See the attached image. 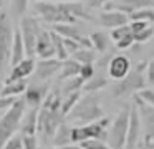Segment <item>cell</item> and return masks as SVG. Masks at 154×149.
Listing matches in <instances>:
<instances>
[{"label": "cell", "mask_w": 154, "mask_h": 149, "mask_svg": "<svg viewBox=\"0 0 154 149\" xmlns=\"http://www.w3.org/2000/svg\"><path fill=\"white\" fill-rule=\"evenodd\" d=\"M108 85H109V78H108L106 73H104V75L94 73L93 78L88 79V81L83 85V88H81V93H96V91H100V89L106 88Z\"/></svg>", "instance_id": "22"}, {"label": "cell", "mask_w": 154, "mask_h": 149, "mask_svg": "<svg viewBox=\"0 0 154 149\" xmlns=\"http://www.w3.org/2000/svg\"><path fill=\"white\" fill-rule=\"evenodd\" d=\"M129 106L123 104L116 118L109 123L108 128V139L106 142L111 149H123L126 142V132H128V123H129Z\"/></svg>", "instance_id": "5"}, {"label": "cell", "mask_w": 154, "mask_h": 149, "mask_svg": "<svg viewBox=\"0 0 154 149\" xmlns=\"http://www.w3.org/2000/svg\"><path fill=\"white\" fill-rule=\"evenodd\" d=\"M25 46H23V42H22V36H20V32L14 30V38H12V48H10V60H8V65L14 66L17 65L18 61L25 58Z\"/></svg>", "instance_id": "19"}, {"label": "cell", "mask_w": 154, "mask_h": 149, "mask_svg": "<svg viewBox=\"0 0 154 149\" xmlns=\"http://www.w3.org/2000/svg\"><path fill=\"white\" fill-rule=\"evenodd\" d=\"M103 116H104V111H103V106H101L100 96L96 93H81L78 103L73 106V109L68 113L65 119L86 124V123L96 121Z\"/></svg>", "instance_id": "2"}, {"label": "cell", "mask_w": 154, "mask_h": 149, "mask_svg": "<svg viewBox=\"0 0 154 149\" xmlns=\"http://www.w3.org/2000/svg\"><path fill=\"white\" fill-rule=\"evenodd\" d=\"M88 38H90V42H91V48H93L96 53H101V55H103V53L108 51V48H109V42H111V38H109L108 33L96 30V32L90 33Z\"/></svg>", "instance_id": "20"}, {"label": "cell", "mask_w": 154, "mask_h": 149, "mask_svg": "<svg viewBox=\"0 0 154 149\" xmlns=\"http://www.w3.org/2000/svg\"><path fill=\"white\" fill-rule=\"evenodd\" d=\"M35 2H40V0H35Z\"/></svg>", "instance_id": "45"}, {"label": "cell", "mask_w": 154, "mask_h": 149, "mask_svg": "<svg viewBox=\"0 0 154 149\" xmlns=\"http://www.w3.org/2000/svg\"><path fill=\"white\" fill-rule=\"evenodd\" d=\"M28 10V0H10V17L20 20Z\"/></svg>", "instance_id": "29"}, {"label": "cell", "mask_w": 154, "mask_h": 149, "mask_svg": "<svg viewBox=\"0 0 154 149\" xmlns=\"http://www.w3.org/2000/svg\"><path fill=\"white\" fill-rule=\"evenodd\" d=\"M33 70H35V58L33 56H25L22 61H18L17 65L12 66L8 76L5 78V83L17 81V79H27L33 73Z\"/></svg>", "instance_id": "15"}, {"label": "cell", "mask_w": 154, "mask_h": 149, "mask_svg": "<svg viewBox=\"0 0 154 149\" xmlns=\"http://www.w3.org/2000/svg\"><path fill=\"white\" fill-rule=\"evenodd\" d=\"M37 118H38V108H30V111L25 113L20 121V128H18L22 136L37 134Z\"/></svg>", "instance_id": "18"}, {"label": "cell", "mask_w": 154, "mask_h": 149, "mask_svg": "<svg viewBox=\"0 0 154 149\" xmlns=\"http://www.w3.org/2000/svg\"><path fill=\"white\" fill-rule=\"evenodd\" d=\"M154 36V28L152 26H146V28L139 30V32L133 33L134 43H146L147 40H151Z\"/></svg>", "instance_id": "31"}, {"label": "cell", "mask_w": 154, "mask_h": 149, "mask_svg": "<svg viewBox=\"0 0 154 149\" xmlns=\"http://www.w3.org/2000/svg\"><path fill=\"white\" fill-rule=\"evenodd\" d=\"M25 89H27V81H25V79L7 81V83H4L2 88H0V96H5V98H17V96L23 95Z\"/></svg>", "instance_id": "21"}, {"label": "cell", "mask_w": 154, "mask_h": 149, "mask_svg": "<svg viewBox=\"0 0 154 149\" xmlns=\"http://www.w3.org/2000/svg\"><path fill=\"white\" fill-rule=\"evenodd\" d=\"M136 95V98L137 99H141L143 103H146V104H149V106H154V89L152 88H143V89H139L137 93H134Z\"/></svg>", "instance_id": "32"}, {"label": "cell", "mask_w": 154, "mask_h": 149, "mask_svg": "<svg viewBox=\"0 0 154 149\" xmlns=\"http://www.w3.org/2000/svg\"><path fill=\"white\" fill-rule=\"evenodd\" d=\"M146 86V61H139L134 66H131V70L124 78L111 85V96L114 99H121L129 95H134Z\"/></svg>", "instance_id": "3"}, {"label": "cell", "mask_w": 154, "mask_h": 149, "mask_svg": "<svg viewBox=\"0 0 154 149\" xmlns=\"http://www.w3.org/2000/svg\"><path fill=\"white\" fill-rule=\"evenodd\" d=\"M48 93L47 86H38V85H27V89L23 91V101L30 108H40V104L43 103L45 96Z\"/></svg>", "instance_id": "17"}, {"label": "cell", "mask_w": 154, "mask_h": 149, "mask_svg": "<svg viewBox=\"0 0 154 149\" xmlns=\"http://www.w3.org/2000/svg\"><path fill=\"white\" fill-rule=\"evenodd\" d=\"M119 3L128 5L129 8H144V7H154V0H119Z\"/></svg>", "instance_id": "35"}, {"label": "cell", "mask_w": 154, "mask_h": 149, "mask_svg": "<svg viewBox=\"0 0 154 149\" xmlns=\"http://www.w3.org/2000/svg\"><path fill=\"white\" fill-rule=\"evenodd\" d=\"M35 55L40 60L53 58L55 56V46H53L50 30H40V33L37 36V42H35Z\"/></svg>", "instance_id": "14"}, {"label": "cell", "mask_w": 154, "mask_h": 149, "mask_svg": "<svg viewBox=\"0 0 154 149\" xmlns=\"http://www.w3.org/2000/svg\"><path fill=\"white\" fill-rule=\"evenodd\" d=\"M80 146L83 149H111L109 144L101 139H86V141H81Z\"/></svg>", "instance_id": "33"}, {"label": "cell", "mask_w": 154, "mask_h": 149, "mask_svg": "<svg viewBox=\"0 0 154 149\" xmlns=\"http://www.w3.org/2000/svg\"><path fill=\"white\" fill-rule=\"evenodd\" d=\"M128 17H129V20H139V22H146V23H154V7L136 8Z\"/></svg>", "instance_id": "27"}, {"label": "cell", "mask_w": 154, "mask_h": 149, "mask_svg": "<svg viewBox=\"0 0 154 149\" xmlns=\"http://www.w3.org/2000/svg\"><path fill=\"white\" fill-rule=\"evenodd\" d=\"M146 83L149 86H154V58L146 61Z\"/></svg>", "instance_id": "38"}, {"label": "cell", "mask_w": 154, "mask_h": 149, "mask_svg": "<svg viewBox=\"0 0 154 149\" xmlns=\"http://www.w3.org/2000/svg\"><path fill=\"white\" fill-rule=\"evenodd\" d=\"M109 38L114 42L118 50H128L134 45V38H133V32L129 28V23L113 28L109 33Z\"/></svg>", "instance_id": "16"}, {"label": "cell", "mask_w": 154, "mask_h": 149, "mask_svg": "<svg viewBox=\"0 0 154 149\" xmlns=\"http://www.w3.org/2000/svg\"><path fill=\"white\" fill-rule=\"evenodd\" d=\"M51 2H65L66 3V2H80V0H51Z\"/></svg>", "instance_id": "42"}, {"label": "cell", "mask_w": 154, "mask_h": 149, "mask_svg": "<svg viewBox=\"0 0 154 149\" xmlns=\"http://www.w3.org/2000/svg\"><path fill=\"white\" fill-rule=\"evenodd\" d=\"M42 149H60V147H55L53 146V147H42Z\"/></svg>", "instance_id": "44"}, {"label": "cell", "mask_w": 154, "mask_h": 149, "mask_svg": "<svg viewBox=\"0 0 154 149\" xmlns=\"http://www.w3.org/2000/svg\"><path fill=\"white\" fill-rule=\"evenodd\" d=\"M94 73H96L94 63H85V65L80 66V73H78V76H80V78L86 83L88 79H91L94 76Z\"/></svg>", "instance_id": "34"}, {"label": "cell", "mask_w": 154, "mask_h": 149, "mask_svg": "<svg viewBox=\"0 0 154 149\" xmlns=\"http://www.w3.org/2000/svg\"><path fill=\"white\" fill-rule=\"evenodd\" d=\"M40 23L37 18L33 17H27L23 15L20 18V25H18V32H20L22 42L25 46V55L27 56H33L35 55V42H37V36L40 33Z\"/></svg>", "instance_id": "9"}, {"label": "cell", "mask_w": 154, "mask_h": 149, "mask_svg": "<svg viewBox=\"0 0 154 149\" xmlns=\"http://www.w3.org/2000/svg\"><path fill=\"white\" fill-rule=\"evenodd\" d=\"M60 149H83L80 144H75V142H70V144H66V146H63V147H60Z\"/></svg>", "instance_id": "41"}, {"label": "cell", "mask_w": 154, "mask_h": 149, "mask_svg": "<svg viewBox=\"0 0 154 149\" xmlns=\"http://www.w3.org/2000/svg\"><path fill=\"white\" fill-rule=\"evenodd\" d=\"M35 13L43 20L45 23H75L80 20H93V17L88 13L86 7L80 2H48L40 0L35 2Z\"/></svg>", "instance_id": "1"}, {"label": "cell", "mask_w": 154, "mask_h": 149, "mask_svg": "<svg viewBox=\"0 0 154 149\" xmlns=\"http://www.w3.org/2000/svg\"><path fill=\"white\" fill-rule=\"evenodd\" d=\"M109 0H88L86 2V8H101L104 7Z\"/></svg>", "instance_id": "40"}, {"label": "cell", "mask_w": 154, "mask_h": 149, "mask_svg": "<svg viewBox=\"0 0 154 149\" xmlns=\"http://www.w3.org/2000/svg\"><path fill=\"white\" fill-rule=\"evenodd\" d=\"M50 33H51V40H53V46H55V58L61 60V61L70 58L68 53H66V48H65V45H63V36L55 33L53 30H50Z\"/></svg>", "instance_id": "30"}, {"label": "cell", "mask_w": 154, "mask_h": 149, "mask_svg": "<svg viewBox=\"0 0 154 149\" xmlns=\"http://www.w3.org/2000/svg\"><path fill=\"white\" fill-rule=\"evenodd\" d=\"M81 96V91H75V93H70L66 96H61V104H60V114L63 116V119L66 118V114L73 109V106L78 103Z\"/></svg>", "instance_id": "26"}, {"label": "cell", "mask_w": 154, "mask_h": 149, "mask_svg": "<svg viewBox=\"0 0 154 149\" xmlns=\"http://www.w3.org/2000/svg\"><path fill=\"white\" fill-rule=\"evenodd\" d=\"M134 103L139 111L141 131H143V147L154 149V106H149L134 96Z\"/></svg>", "instance_id": "7"}, {"label": "cell", "mask_w": 154, "mask_h": 149, "mask_svg": "<svg viewBox=\"0 0 154 149\" xmlns=\"http://www.w3.org/2000/svg\"><path fill=\"white\" fill-rule=\"evenodd\" d=\"M2 149H23L22 147V134L20 132H15L14 136L5 141V144L2 146Z\"/></svg>", "instance_id": "36"}, {"label": "cell", "mask_w": 154, "mask_h": 149, "mask_svg": "<svg viewBox=\"0 0 154 149\" xmlns=\"http://www.w3.org/2000/svg\"><path fill=\"white\" fill-rule=\"evenodd\" d=\"M25 111H27V104H25L23 98L22 99L15 98V101L5 109L4 114L0 116V149L10 136L18 132L20 121L23 118Z\"/></svg>", "instance_id": "4"}, {"label": "cell", "mask_w": 154, "mask_h": 149, "mask_svg": "<svg viewBox=\"0 0 154 149\" xmlns=\"http://www.w3.org/2000/svg\"><path fill=\"white\" fill-rule=\"evenodd\" d=\"M131 60L129 56L126 55H114L109 58L108 61V66H106V75L109 79L113 81H119L121 78L128 75V71L131 70Z\"/></svg>", "instance_id": "11"}, {"label": "cell", "mask_w": 154, "mask_h": 149, "mask_svg": "<svg viewBox=\"0 0 154 149\" xmlns=\"http://www.w3.org/2000/svg\"><path fill=\"white\" fill-rule=\"evenodd\" d=\"M98 22H100V25L104 26V28L113 30V28H118V26H121V25L129 23V17H128L126 13L119 12V10L106 8L98 15Z\"/></svg>", "instance_id": "13"}, {"label": "cell", "mask_w": 154, "mask_h": 149, "mask_svg": "<svg viewBox=\"0 0 154 149\" xmlns=\"http://www.w3.org/2000/svg\"><path fill=\"white\" fill-rule=\"evenodd\" d=\"M70 129H71V126L68 124L66 121H63V123H61V124L57 128L53 138H51V142H53L55 147H63V146H66V144H70V142H71Z\"/></svg>", "instance_id": "24"}, {"label": "cell", "mask_w": 154, "mask_h": 149, "mask_svg": "<svg viewBox=\"0 0 154 149\" xmlns=\"http://www.w3.org/2000/svg\"><path fill=\"white\" fill-rule=\"evenodd\" d=\"M70 58H73L75 61H78L80 65H85V63H94L96 61V51H94L93 48H83V46H80Z\"/></svg>", "instance_id": "25"}, {"label": "cell", "mask_w": 154, "mask_h": 149, "mask_svg": "<svg viewBox=\"0 0 154 149\" xmlns=\"http://www.w3.org/2000/svg\"><path fill=\"white\" fill-rule=\"evenodd\" d=\"M80 63L75 61L73 58H66L61 61V68L60 71H58V81H65V79L68 78H73V76H78V73H80Z\"/></svg>", "instance_id": "23"}, {"label": "cell", "mask_w": 154, "mask_h": 149, "mask_svg": "<svg viewBox=\"0 0 154 149\" xmlns=\"http://www.w3.org/2000/svg\"><path fill=\"white\" fill-rule=\"evenodd\" d=\"M12 38H14L12 20L7 12H0V73H4L8 66Z\"/></svg>", "instance_id": "8"}, {"label": "cell", "mask_w": 154, "mask_h": 149, "mask_svg": "<svg viewBox=\"0 0 154 149\" xmlns=\"http://www.w3.org/2000/svg\"><path fill=\"white\" fill-rule=\"evenodd\" d=\"M60 68H61V60H57L53 56V58H45V60H40V61H35L33 73L38 79L47 81V79L53 78L60 71Z\"/></svg>", "instance_id": "12"}, {"label": "cell", "mask_w": 154, "mask_h": 149, "mask_svg": "<svg viewBox=\"0 0 154 149\" xmlns=\"http://www.w3.org/2000/svg\"><path fill=\"white\" fill-rule=\"evenodd\" d=\"M5 2H7V0H0V8H2V7L5 5Z\"/></svg>", "instance_id": "43"}, {"label": "cell", "mask_w": 154, "mask_h": 149, "mask_svg": "<svg viewBox=\"0 0 154 149\" xmlns=\"http://www.w3.org/2000/svg\"><path fill=\"white\" fill-rule=\"evenodd\" d=\"M63 83V86H61V96H66V95H70V93H75V91H81V88H83V85H85V81L80 78V76H73V78H68V79H65V81H61Z\"/></svg>", "instance_id": "28"}, {"label": "cell", "mask_w": 154, "mask_h": 149, "mask_svg": "<svg viewBox=\"0 0 154 149\" xmlns=\"http://www.w3.org/2000/svg\"><path fill=\"white\" fill-rule=\"evenodd\" d=\"M22 147L23 149H38L37 136H22Z\"/></svg>", "instance_id": "37"}, {"label": "cell", "mask_w": 154, "mask_h": 149, "mask_svg": "<svg viewBox=\"0 0 154 149\" xmlns=\"http://www.w3.org/2000/svg\"><path fill=\"white\" fill-rule=\"evenodd\" d=\"M63 45H65V48H66L68 56H71V55H73V53L81 46L78 42H75V40H71V38H63Z\"/></svg>", "instance_id": "39"}, {"label": "cell", "mask_w": 154, "mask_h": 149, "mask_svg": "<svg viewBox=\"0 0 154 149\" xmlns=\"http://www.w3.org/2000/svg\"><path fill=\"white\" fill-rule=\"evenodd\" d=\"M63 116L58 109H50L40 106L38 108V118H37V132H40L47 141H51L57 128L63 123Z\"/></svg>", "instance_id": "6"}, {"label": "cell", "mask_w": 154, "mask_h": 149, "mask_svg": "<svg viewBox=\"0 0 154 149\" xmlns=\"http://www.w3.org/2000/svg\"><path fill=\"white\" fill-rule=\"evenodd\" d=\"M141 138V119L137 111L136 103H131L129 106V123H128V132H126V142L123 149H136Z\"/></svg>", "instance_id": "10"}]
</instances>
